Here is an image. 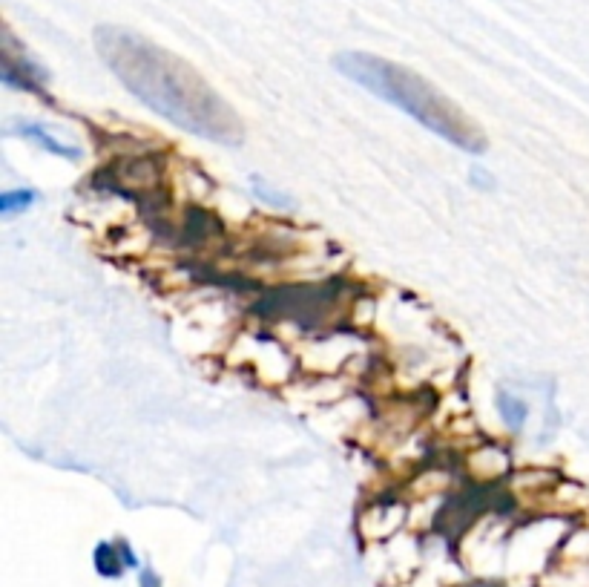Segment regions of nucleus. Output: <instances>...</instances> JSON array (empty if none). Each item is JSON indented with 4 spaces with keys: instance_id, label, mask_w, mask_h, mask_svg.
<instances>
[{
    "instance_id": "nucleus-4",
    "label": "nucleus",
    "mask_w": 589,
    "mask_h": 587,
    "mask_svg": "<svg viewBox=\"0 0 589 587\" xmlns=\"http://www.w3.org/2000/svg\"><path fill=\"white\" fill-rule=\"evenodd\" d=\"M408 507L403 501H377L363 513V533L368 539H388L400 530V524H406Z\"/></svg>"
},
{
    "instance_id": "nucleus-5",
    "label": "nucleus",
    "mask_w": 589,
    "mask_h": 587,
    "mask_svg": "<svg viewBox=\"0 0 589 587\" xmlns=\"http://www.w3.org/2000/svg\"><path fill=\"white\" fill-rule=\"evenodd\" d=\"M466 472L475 481H500L509 472V452L498 444H480L472 452H466Z\"/></svg>"
},
{
    "instance_id": "nucleus-9",
    "label": "nucleus",
    "mask_w": 589,
    "mask_h": 587,
    "mask_svg": "<svg viewBox=\"0 0 589 587\" xmlns=\"http://www.w3.org/2000/svg\"><path fill=\"white\" fill-rule=\"evenodd\" d=\"M118 550H121V547H115V544H101V547H98L95 564H98V570H101L104 576H118V573L124 570V564L118 559Z\"/></svg>"
},
{
    "instance_id": "nucleus-8",
    "label": "nucleus",
    "mask_w": 589,
    "mask_h": 587,
    "mask_svg": "<svg viewBox=\"0 0 589 587\" xmlns=\"http://www.w3.org/2000/svg\"><path fill=\"white\" fill-rule=\"evenodd\" d=\"M35 199H38V193L29 188L6 190V193H3V199H0V213H3V216H15V213L32 208V205H35Z\"/></svg>"
},
{
    "instance_id": "nucleus-7",
    "label": "nucleus",
    "mask_w": 589,
    "mask_h": 587,
    "mask_svg": "<svg viewBox=\"0 0 589 587\" xmlns=\"http://www.w3.org/2000/svg\"><path fill=\"white\" fill-rule=\"evenodd\" d=\"M498 412L500 421H503V426H506L509 432H521L523 423L529 418L526 400H521L518 395H512V392H498Z\"/></svg>"
},
{
    "instance_id": "nucleus-2",
    "label": "nucleus",
    "mask_w": 589,
    "mask_h": 587,
    "mask_svg": "<svg viewBox=\"0 0 589 587\" xmlns=\"http://www.w3.org/2000/svg\"><path fill=\"white\" fill-rule=\"evenodd\" d=\"M337 70L345 78L357 81L368 93L380 95L383 101L400 107L406 116L417 118L440 139L452 141L454 147L469 150V153L486 150V136L475 121L466 116L452 98H446L437 87H431L423 75L411 72L403 64H394L368 52H345L337 58Z\"/></svg>"
},
{
    "instance_id": "nucleus-3",
    "label": "nucleus",
    "mask_w": 589,
    "mask_h": 587,
    "mask_svg": "<svg viewBox=\"0 0 589 587\" xmlns=\"http://www.w3.org/2000/svg\"><path fill=\"white\" fill-rule=\"evenodd\" d=\"M3 78L6 84H15L21 90H38L41 84V72L35 70V64L26 61L23 49H18L9 24L3 26Z\"/></svg>"
},
{
    "instance_id": "nucleus-6",
    "label": "nucleus",
    "mask_w": 589,
    "mask_h": 587,
    "mask_svg": "<svg viewBox=\"0 0 589 587\" xmlns=\"http://www.w3.org/2000/svg\"><path fill=\"white\" fill-rule=\"evenodd\" d=\"M21 136L23 139H32L38 147H44L46 153H52V156H61V159H78L81 156V150L78 147H72L69 141L55 139L49 130H46L44 124H35V121H23L21 124Z\"/></svg>"
},
{
    "instance_id": "nucleus-1",
    "label": "nucleus",
    "mask_w": 589,
    "mask_h": 587,
    "mask_svg": "<svg viewBox=\"0 0 589 587\" xmlns=\"http://www.w3.org/2000/svg\"><path fill=\"white\" fill-rule=\"evenodd\" d=\"M95 47L138 101L176 127L219 144L242 141L245 127L236 110L179 55L118 26H101Z\"/></svg>"
},
{
    "instance_id": "nucleus-10",
    "label": "nucleus",
    "mask_w": 589,
    "mask_h": 587,
    "mask_svg": "<svg viewBox=\"0 0 589 587\" xmlns=\"http://www.w3.org/2000/svg\"><path fill=\"white\" fill-rule=\"evenodd\" d=\"M250 188H253V193H256L262 202H268V205H276V208H291V199H288V196H282L279 190L268 188L262 179H253V182H250Z\"/></svg>"
}]
</instances>
